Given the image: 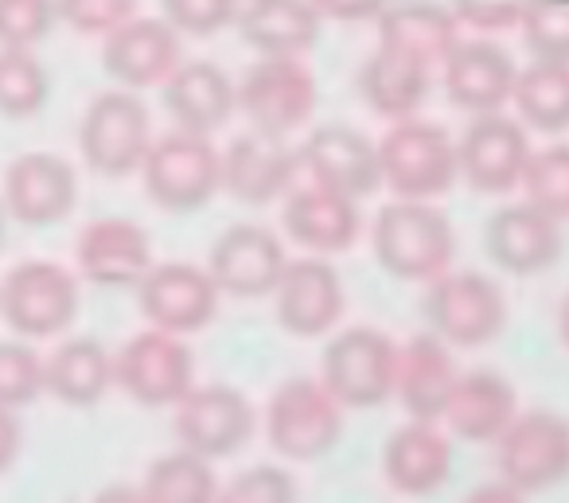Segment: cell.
I'll return each instance as SVG.
<instances>
[{
	"mask_svg": "<svg viewBox=\"0 0 569 503\" xmlns=\"http://www.w3.org/2000/svg\"><path fill=\"white\" fill-rule=\"evenodd\" d=\"M457 235L426 199H398L375 219V258L402 282H433L449 269Z\"/></svg>",
	"mask_w": 569,
	"mask_h": 503,
	"instance_id": "cell-1",
	"label": "cell"
},
{
	"mask_svg": "<svg viewBox=\"0 0 569 503\" xmlns=\"http://www.w3.org/2000/svg\"><path fill=\"white\" fill-rule=\"evenodd\" d=\"M144 191L164 211H196L222 188V152L203 134H168L141 160Z\"/></svg>",
	"mask_w": 569,
	"mask_h": 503,
	"instance_id": "cell-2",
	"label": "cell"
},
{
	"mask_svg": "<svg viewBox=\"0 0 569 503\" xmlns=\"http://www.w3.org/2000/svg\"><path fill=\"white\" fill-rule=\"evenodd\" d=\"M382 180L398 191V199H433L449 191L460 176L457 145L441 126L402 118L379 145Z\"/></svg>",
	"mask_w": 569,
	"mask_h": 503,
	"instance_id": "cell-3",
	"label": "cell"
},
{
	"mask_svg": "<svg viewBox=\"0 0 569 503\" xmlns=\"http://www.w3.org/2000/svg\"><path fill=\"white\" fill-rule=\"evenodd\" d=\"M149 110L129 90H106L82 114L79 149L87 165L102 176H129L141 168L152 145Z\"/></svg>",
	"mask_w": 569,
	"mask_h": 503,
	"instance_id": "cell-4",
	"label": "cell"
},
{
	"mask_svg": "<svg viewBox=\"0 0 569 503\" xmlns=\"http://www.w3.org/2000/svg\"><path fill=\"white\" fill-rule=\"evenodd\" d=\"M343 417L320 378H293L273 394L266 414V433L273 448L289 461H317L340 441Z\"/></svg>",
	"mask_w": 569,
	"mask_h": 503,
	"instance_id": "cell-5",
	"label": "cell"
},
{
	"mask_svg": "<svg viewBox=\"0 0 569 503\" xmlns=\"http://www.w3.org/2000/svg\"><path fill=\"white\" fill-rule=\"evenodd\" d=\"M426 316L437 339H449L457 347H480L503 332L507 300L491 277L445 269L426 293Z\"/></svg>",
	"mask_w": 569,
	"mask_h": 503,
	"instance_id": "cell-6",
	"label": "cell"
},
{
	"mask_svg": "<svg viewBox=\"0 0 569 503\" xmlns=\"http://www.w3.org/2000/svg\"><path fill=\"white\" fill-rule=\"evenodd\" d=\"M398 347L375 328H351L336 336L325 352L320 383L332 391L340 406L371 410L395 394Z\"/></svg>",
	"mask_w": 569,
	"mask_h": 503,
	"instance_id": "cell-7",
	"label": "cell"
},
{
	"mask_svg": "<svg viewBox=\"0 0 569 503\" xmlns=\"http://www.w3.org/2000/svg\"><path fill=\"white\" fill-rule=\"evenodd\" d=\"M0 313L20 336H59L79 313V285L56 262H24L0 285Z\"/></svg>",
	"mask_w": 569,
	"mask_h": 503,
	"instance_id": "cell-8",
	"label": "cell"
},
{
	"mask_svg": "<svg viewBox=\"0 0 569 503\" xmlns=\"http://www.w3.org/2000/svg\"><path fill=\"white\" fill-rule=\"evenodd\" d=\"M496 441L503 484L519 487V492H542V487H553L558 480L569 476L566 417L535 410V414L511 417V425Z\"/></svg>",
	"mask_w": 569,
	"mask_h": 503,
	"instance_id": "cell-9",
	"label": "cell"
},
{
	"mask_svg": "<svg viewBox=\"0 0 569 503\" xmlns=\"http://www.w3.org/2000/svg\"><path fill=\"white\" fill-rule=\"evenodd\" d=\"M238 106L253 129L284 137L289 129L309 121L312 106H317V82L301 67V59L269 56L258 67H250V75L242 79Z\"/></svg>",
	"mask_w": 569,
	"mask_h": 503,
	"instance_id": "cell-10",
	"label": "cell"
},
{
	"mask_svg": "<svg viewBox=\"0 0 569 503\" xmlns=\"http://www.w3.org/2000/svg\"><path fill=\"white\" fill-rule=\"evenodd\" d=\"M191 371L196 363H191L188 344L160 328L133 336L113 363V378L141 406H176L191 391Z\"/></svg>",
	"mask_w": 569,
	"mask_h": 503,
	"instance_id": "cell-11",
	"label": "cell"
},
{
	"mask_svg": "<svg viewBox=\"0 0 569 503\" xmlns=\"http://www.w3.org/2000/svg\"><path fill=\"white\" fill-rule=\"evenodd\" d=\"M253 414L250 398L230 386H191L180 402H176V433H180L183 448L199 453L207 461L214 456H230L253 437Z\"/></svg>",
	"mask_w": 569,
	"mask_h": 503,
	"instance_id": "cell-12",
	"label": "cell"
},
{
	"mask_svg": "<svg viewBox=\"0 0 569 503\" xmlns=\"http://www.w3.org/2000/svg\"><path fill=\"white\" fill-rule=\"evenodd\" d=\"M141 308L152 320V328L188 336L211 324L219 308V285L207 269L188 266V262H168L152 266L141 277Z\"/></svg>",
	"mask_w": 569,
	"mask_h": 503,
	"instance_id": "cell-13",
	"label": "cell"
},
{
	"mask_svg": "<svg viewBox=\"0 0 569 503\" xmlns=\"http://www.w3.org/2000/svg\"><path fill=\"white\" fill-rule=\"evenodd\" d=\"M460 176L472 184L483 196H499L511 191L522 180V168L530 160L527 134L519 129V121L503 118V114H480L468 126L465 141L457 145Z\"/></svg>",
	"mask_w": 569,
	"mask_h": 503,
	"instance_id": "cell-14",
	"label": "cell"
},
{
	"mask_svg": "<svg viewBox=\"0 0 569 503\" xmlns=\"http://www.w3.org/2000/svg\"><path fill=\"white\" fill-rule=\"evenodd\" d=\"M102 67L129 90L160 87L180 67V32L168 20H133L106 32Z\"/></svg>",
	"mask_w": 569,
	"mask_h": 503,
	"instance_id": "cell-15",
	"label": "cell"
},
{
	"mask_svg": "<svg viewBox=\"0 0 569 503\" xmlns=\"http://www.w3.org/2000/svg\"><path fill=\"white\" fill-rule=\"evenodd\" d=\"M284 266H289V258H284V246L277 243L273 230L238 223L227 235H219L207 274L230 297H266L277 289Z\"/></svg>",
	"mask_w": 569,
	"mask_h": 503,
	"instance_id": "cell-16",
	"label": "cell"
},
{
	"mask_svg": "<svg viewBox=\"0 0 569 503\" xmlns=\"http://www.w3.org/2000/svg\"><path fill=\"white\" fill-rule=\"evenodd\" d=\"M79 199L74 168L51 152H24L4 172V207L28 227H48L71 215Z\"/></svg>",
	"mask_w": 569,
	"mask_h": 503,
	"instance_id": "cell-17",
	"label": "cell"
},
{
	"mask_svg": "<svg viewBox=\"0 0 569 503\" xmlns=\"http://www.w3.org/2000/svg\"><path fill=\"white\" fill-rule=\"evenodd\" d=\"M301 168H309L312 184L340 191V196L367 199L382 184L379 145L348 126H325L301 145Z\"/></svg>",
	"mask_w": 569,
	"mask_h": 503,
	"instance_id": "cell-18",
	"label": "cell"
},
{
	"mask_svg": "<svg viewBox=\"0 0 569 503\" xmlns=\"http://www.w3.org/2000/svg\"><path fill=\"white\" fill-rule=\"evenodd\" d=\"M297 168H301V152L289 149L284 137L250 129L222 152V188L242 204L261 207L293 184Z\"/></svg>",
	"mask_w": 569,
	"mask_h": 503,
	"instance_id": "cell-19",
	"label": "cell"
},
{
	"mask_svg": "<svg viewBox=\"0 0 569 503\" xmlns=\"http://www.w3.org/2000/svg\"><path fill=\"white\" fill-rule=\"evenodd\" d=\"M273 293H277V320H281V328L305 339L332 332L343 313L340 274L320 258L289 262Z\"/></svg>",
	"mask_w": 569,
	"mask_h": 503,
	"instance_id": "cell-20",
	"label": "cell"
},
{
	"mask_svg": "<svg viewBox=\"0 0 569 503\" xmlns=\"http://www.w3.org/2000/svg\"><path fill=\"white\" fill-rule=\"evenodd\" d=\"M445 90L460 110L496 114L511 102L515 90V63L499 43L491 40H460L445 59Z\"/></svg>",
	"mask_w": 569,
	"mask_h": 503,
	"instance_id": "cell-21",
	"label": "cell"
},
{
	"mask_svg": "<svg viewBox=\"0 0 569 503\" xmlns=\"http://www.w3.org/2000/svg\"><path fill=\"white\" fill-rule=\"evenodd\" d=\"M561 250L558 219L538 211L535 204L499 207L488 223V254L499 269L515 277H530L538 269L553 266Z\"/></svg>",
	"mask_w": 569,
	"mask_h": 503,
	"instance_id": "cell-22",
	"label": "cell"
},
{
	"mask_svg": "<svg viewBox=\"0 0 569 503\" xmlns=\"http://www.w3.org/2000/svg\"><path fill=\"white\" fill-rule=\"evenodd\" d=\"M164 110L183 134H214L238 110V87L214 63H180L164 82Z\"/></svg>",
	"mask_w": 569,
	"mask_h": 503,
	"instance_id": "cell-23",
	"label": "cell"
},
{
	"mask_svg": "<svg viewBox=\"0 0 569 503\" xmlns=\"http://www.w3.org/2000/svg\"><path fill=\"white\" fill-rule=\"evenodd\" d=\"M460 43V20L441 4L429 0H406L379 12V48L413 59L426 71L441 67L449 51Z\"/></svg>",
	"mask_w": 569,
	"mask_h": 503,
	"instance_id": "cell-24",
	"label": "cell"
},
{
	"mask_svg": "<svg viewBox=\"0 0 569 503\" xmlns=\"http://www.w3.org/2000/svg\"><path fill=\"white\" fill-rule=\"evenodd\" d=\"M79 269L94 285H141L152 269V243L129 219H98L79 235Z\"/></svg>",
	"mask_w": 569,
	"mask_h": 503,
	"instance_id": "cell-25",
	"label": "cell"
},
{
	"mask_svg": "<svg viewBox=\"0 0 569 503\" xmlns=\"http://www.w3.org/2000/svg\"><path fill=\"white\" fill-rule=\"evenodd\" d=\"M284 230L309 250L340 254L359 238V207L351 196H340L325 184H309L284 204Z\"/></svg>",
	"mask_w": 569,
	"mask_h": 503,
	"instance_id": "cell-26",
	"label": "cell"
},
{
	"mask_svg": "<svg viewBox=\"0 0 569 503\" xmlns=\"http://www.w3.org/2000/svg\"><path fill=\"white\" fill-rule=\"evenodd\" d=\"M238 32L261 59H297L317 43L320 12L312 0H246L238 9Z\"/></svg>",
	"mask_w": 569,
	"mask_h": 503,
	"instance_id": "cell-27",
	"label": "cell"
},
{
	"mask_svg": "<svg viewBox=\"0 0 569 503\" xmlns=\"http://www.w3.org/2000/svg\"><path fill=\"white\" fill-rule=\"evenodd\" d=\"M452 383H457V367L449 359V347L437 336H413L398 352L395 394L413 422H437L445 414Z\"/></svg>",
	"mask_w": 569,
	"mask_h": 503,
	"instance_id": "cell-28",
	"label": "cell"
},
{
	"mask_svg": "<svg viewBox=\"0 0 569 503\" xmlns=\"http://www.w3.org/2000/svg\"><path fill=\"white\" fill-rule=\"evenodd\" d=\"M387 480L406 495H429L449 480L452 448L449 437L433 430V422H410L387 441L382 453Z\"/></svg>",
	"mask_w": 569,
	"mask_h": 503,
	"instance_id": "cell-29",
	"label": "cell"
},
{
	"mask_svg": "<svg viewBox=\"0 0 569 503\" xmlns=\"http://www.w3.org/2000/svg\"><path fill=\"white\" fill-rule=\"evenodd\" d=\"M441 417L465 441H496L515 417V386L496 371L457 375Z\"/></svg>",
	"mask_w": 569,
	"mask_h": 503,
	"instance_id": "cell-30",
	"label": "cell"
},
{
	"mask_svg": "<svg viewBox=\"0 0 569 503\" xmlns=\"http://www.w3.org/2000/svg\"><path fill=\"white\" fill-rule=\"evenodd\" d=\"M113 383V359L94 339H67L43 363V386L67 406H94Z\"/></svg>",
	"mask_w": 569,
	"mask_h": 503,
	"instance_id": "cell-31",
	"label": "cell"
},
{
	"mask_svg": "<svg viewBox=\"0 0 569 503\" xmlns=\"http://www.w3.org/2000/svg\"><path fill=\"white\" fill-rule=\"evenodd\" d=\"M359 90L367 106L382 118H410L429 95V71L413 59H402L395 51L379 48L359 71Z\"/></svg>",
	"mask_w": 569,
	"mask_h": 503,
	"instance_id": "cell-32",
	"label": "cell"
},
{
	"mask_svg": "<svg viewBox=\"0 0 569 503\" xmlns=\"http://www.w3.org/2000/svg\"><path fill=\"white\" fill-rule=\"evenodd\" d=\"M511 102L519 106L522 121H530L542 134H558L569 126V63H546L535 59V67L515 75Z\"/></svg>",
	"mask_w": 569,
	"mask_h": 503,
	"instance_id": "cell-33",
	"label": "cell"
},
{
	"mask_svg": "<svg viewBox=\"0 0 569 503\" xmlns=\"http://www.w3.org/2000/svg\"><path fill=\"white\" fill-rule=\"evenodd\" d=\"M144 503H214L219 500V484L214 472L207 464V456L199 453H172L160 456L144 476Z\"/></svg>",
	"mask_w": 569,
	"mask_h": 503,
	"instance_id": "cell-34",
	"label": "cell"
},
{
	"mask_svg": "<svg viewBox=\"0 0 569 503\" xmlns=\"http://www.w3.org/2000/svg\"><path fill=\"white\" fill-rule=\"evenodd\" d=\"M51 79L32 48H0V114L32 118L48 102Z\"/></svg>",
	"mask_w": 569,
	"mask_h": 503,
	"instance_id": "cell-35",
	"label": "cell"
},
{
	"mask_svg": "<svg viewBox=\"0 0 569 503\" xmlns=\"http://www.w3.org/2000/svg\"><path fill=\"white\" fill-rule=\"evenodd\" d=\"M519 184L527 188V204L550 219H569V145L530 152Z\"/></svg>",
	"mask_w": 569,
	"mask_h": 503,
	"instance_id": "cell-36",
	"label": "cell"
},
{
	"mask_svg": "<svg viewBox=\"0 0 569 503\" xmlns=\"http://www.w3.org/2000/svg\"><path fill=\"white\" fill-rule=\"evenodd\" d=\"M519 28L535 59L569 63V0H530Z\"/></svg>",
	"mask_w": 569,
	"mask_h": 503,
	"instance_id": "cell-37",
	"label": "cell"
},
{
	"mask_svg": "<svg viewBox=\"0 0 569 503\" xmlns=\"http://www.w3.org/2000/svg\"><path fill=\"white\" fill-rule=\"evenodd\" d=\"M43 391V359L28 344H0V406H28Z\"/></svg>",
	"mask_w": 569,
	"mask_h": 503,
	"instance_id": "cell-38",
	"label": "cell"
},
{
	"mask_svg": "<svg viewBox=\"0 0 569 503\" xmlns=\"http://www.w3.org/2000/svg\"><path fill=\"white\" fill-rule=\"evenodd\" d=\"M56 0H0V48H32L51 32Z\"/></svg>",
	"mask_w": 569,
	"mask_h": 503,
	"instance_id": "cell-39",
	"label": "cell"
},
{
	"mask_svg": "<svg viewBox=\"0 0 569 503\" xmlns=\"http://www.w3.org/2000/svg\"><path fill=\"white\" fill-rule=\"evenodd\" d=\"M214 503H297V484L277 464H258V469L238 472Z\"/></svg>",
	"mask_w": 569,
	"mask_h": 503,
	"instance_id": "cell-40",
	"label": "cell"
},
{
	"mask_svg": "<svg viewBox=\"0 0 569 503\" xmlns=\"http://www.w3.org/2000/svg\"><path fill=\"white\" fill-rule=\"evenodd\" d=\"M164 20L183 36H214L238 17V0H160Z\"/></svg>",
	"mask_w": 569,
	"mask_h": 503,
	"instance_id": "cell-41",
	"label": "cell"
},
{
	"mask_svg": "<svg viewBox=\"0 0 569 503\" xmlns=\"http://www.w3.org/2000/svg\"><path fill=\"white\" fill-rule=\"evenodd\" d=\"M59 17L87 36H106L133 17L137 0H56Z\"/></svg>",
	"mask_w": 569,
	"mask_h": 503,
	"instance_id": "cell-42",
	"label": "cell"
},
{
	"mask_svg": "<svg viewBox=\"0 0 569 503\" xmlns=\"http://www.w3.org/2000/svg\"><path fill=\"white\" fill-rule=\"evenodd\" d=\"M522 0H457V20L480 28V32H499L522 20Z\"/></svg>",
	"mask_w": 569,
	"mask_h": 503,
	"instance_id": "cell-43",
	"label": "cell"
},
{
	"mask_svg": "<svg viewBox=\"0 0 569 503\" xmlns=\"http://www.w3.org/2000/svg\"><path fill=\"white\" fill-rule=\"evenodd\" d=\"M320 17L332 20H379V12L387 9V0H312Z\"/></svg>",
	"mask_w": 569,
	"mask_h": 503,
	"instance_id": "cell-44",
	"label": "cell"
},
{
	"mask_svg": "<svg viewBox=\"0 0 569 503\" xmlns=\"http://www.w3.org/2000/svg\"><path fill=\"white\" fill-rule=\"evenodd\" d=\"M20 453V422L12 417L9 406H0V472L9 469Z\"/></svg>",
	"mask_w": 569,
	"mask_h": 503,
	"instance_id": "cell-45",
	"label": "cell"
},
{
	"mask_svg": "<svg viewBox=\"0 0 569 503\" xmlns=\"http://www.w3.org/2000/svg\"><path fill=\"white\" fill-rule=\"evenodd\" d=\"M465 503H522V495H519V487H511V484H483V487H476Z\"/></svg>",
	"mask_w": 569,
	"mask_h": 503,
	"instance_id": "cell-46",
	"label": "cell"
},
{
	"mask_svg": "<svg viewBox=\"0 0 569 503\" xmlns=\"http://www.w3.org/2000/svg\"><path fill=\"white\" fill-rule=\"evenodd\" d=\"M94 503H144V492L129 484H113V487H102Z\"/></svg>",
	"mask_w": 569,
	"mask_h": 503,
	"instance_id": "cell-47",
	"label": "cell"
},
{
	"mask_svg": "<svg viewBox=\"0 0 569 503\" xmlns=\"http://www.w3.org/2000/svg\"><path fill=\"white\" fill-rule=\"evenodd\" d=\"M561 339H566V347H569V297H566V305H561Z\"/></svg>",
	"mask_w": 569,
	"mask_h": 503,
	"instance_id": "cell-48",
	"label": "cell"
},
{
	"mask_svg": "<svg viewBox=\"0 0 569 503\" xmlns=\"http://www.w3.org/2000/svg\"><path fill=\"white\" fill-rule=\"evenodd\" d=\"M0 243H4V207H0Z\"/></svg>",
	"mask_w": 569,
	"mask_h": 503,
	"instance_id": "cell-49",
	"label": "cell"
}]
</instances>
